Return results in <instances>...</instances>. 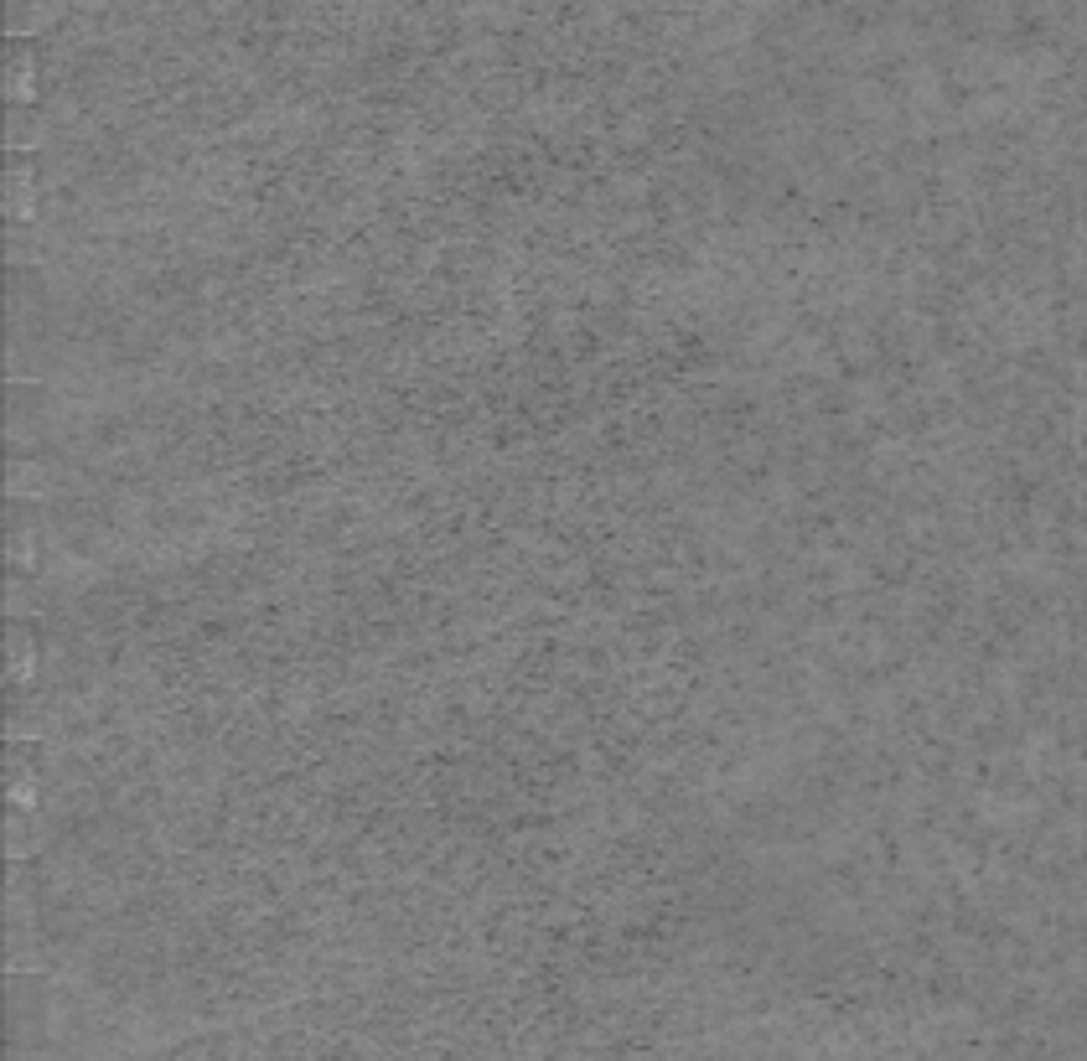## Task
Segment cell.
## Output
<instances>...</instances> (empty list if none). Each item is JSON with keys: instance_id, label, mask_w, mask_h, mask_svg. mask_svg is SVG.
<instances>
[{"instance_id": "obj_1", "label": "cell", "mask_w": 1087, "mask_h": 1061, "mask_svg": "<svg viewBox=\"0 0 1087 1061\" xmlns=\"http://www.w3.org/2000/svg\"><path fill=\"white\" fill-rule=\"evenodd\" d=\"M6 213L11 218H32L37 213V197H32V176H26V161H16L6 171Z\"/></svg>"}, {"instance_id": "obj_2", "label": "cell", "mask_w": 1087, "mask_h": 1061, "mask_svg": "<svg viewBox=\"0 0 1087 1061\" xmlns=\"http://www.w3.org/2000/svg\"><path fill=\"white\" fill-rule=\"evenodd\" d=\"M32 637L26 627H11V684H32Z\"/></svg>"}]
</instances>
